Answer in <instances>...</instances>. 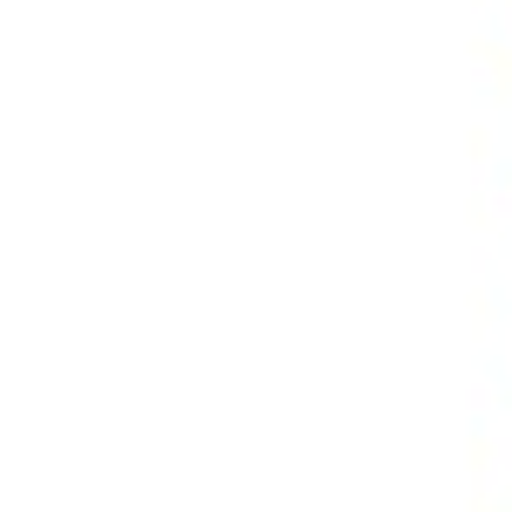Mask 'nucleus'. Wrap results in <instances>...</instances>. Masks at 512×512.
I'll return each mask as SVG.
<instances>
[]
</instances>
